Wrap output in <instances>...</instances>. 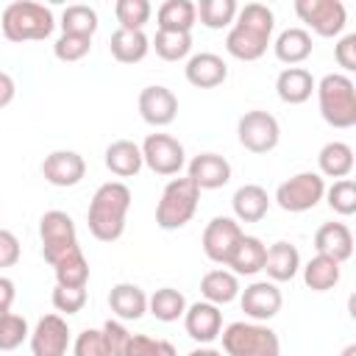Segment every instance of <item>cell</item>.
Masks as SVG:
<instances>
[{
    "label": "cell",
    "instance_id": "9c48e42d",
    "mask_svg": "<svg viewBox=\"0 0 356 356\" xmlns=\"http://www.w3.org/2000/svg\"><path fill=\"white\" fill-rule=\"evenodd\" d=\"M236 136H239V145L256 156L261 153H270L275 150L278 139H281V125L278 120L270 114V111H261V108H253V111H245L236 122Z\"/></svg>",
    "mask_w": 356,
    "mask_h": 356
},
{
    "label": "cell",
    "instance_id": "836d02e7",
    "mask_svg": "<svg viewBox=\"0 0 356 356\" xmlns=\"http://www.w3.org/2000/svg\"><path fill=\"white\" fill-rule=\"evenodd\" d=\"M147 312L161 323H175L186 312V298L172 286H161L147 298Z\"/></svg>",
    "mask_w": 356,
    "mask_h": 356
},
{
    "label": "cell",
    "instance_id": "83f0119b",
    "mask_svg": "<svg viewBox=\"0 0 356 356\" xmlns=\"http://www.w3.org/2000/svg\"><path fill=\"white\" fill-rule=\"evenodd\" d=\"M108 50L120 64H139L150 50V39L145 36V31L117 28L108 39Z\"/></svg>",
    "mask_w": 356,
    "mask_h": 356
},
{
    "label": "cell",
    "instance_id": "5bb4252c",
    "mask_svg": "<svg viewBox=\"0 0 356 356\" xmlns=\"http://www.w3.org/2000/svg\"><path fill=\"white\" fill-rule=\"evenodd\" d=\"M239 303H242V312L253 323H267L281 312L284 298L273 281H253L250 286H245L239 292Z\"/></svg>",
    "mask_w": 356,
    "mask_h": 356
},
{
    "label": "cell",
    "instance_id": "3957f363",
    "mask_svg": "<svg viewBox=\"0 0 356 356\" xmlns=\"http://www.w3.org/2000/svg\"><path fill=\"white\" fill-rule=\"evenodd\" d=\"M56 19L53 11L44 3L33 0H17L3 8L0 31L8 42H42L53 33Z\"/></svg>",
    "mask_w": 356,
    "mask_h": 356
},
{
    "label": "cell",
    "instance_id": "f1b7e54d",
    "mask_svg": "<svg viewBox=\"0 0 356 356\" xmlns=\"http://www.w3.org/2000/svg\"><path fill=\"white\" fill-rule=\"evenodd\" d=\"M264 253H267V245L259 236H248L245 234L225 267H231L234 275H256L264 267Z\"/></svg>",
    "mask_w": 356,
    "mask_h": 356
},
{
    "label": "cell",
    "instance_id": "ab89813d",
    "mask_svg": "<svg viewBox=\"0 0 356 356\" xmlns=\"http://www.w3.org/2000/svg\"><path fill=\"white\" fill-rule=\"evenodd\" d=\"M28 337H31V328H28V320L22 314L8 312L6 317H0V350H14Z\"/></svg>",
    "mask_w": 356,
    "mask_h": 356
},
{
    "label": "cell",
    "instance_id": "ffe728a7",
    "mask_svg": "<svg viewBox=\"0 0 356 356\" xmlns=\"http://www.w3.org/2000/svg\"><path fill=\"white\" fill-rule=\"evenodd\" d=\"M314 250L320 256L334 259L337 264L348 261L353 256V234L345 222H323L314 231Z\"/></svg>",
    "mask_w": 356,
    "mask_h": 356
},
{
    "label": "cell",
    "instance_id": "f907efd6",
    "mask_svg": "<svg viewBox=\"0 0 356 356\" xmlns=\"http://www.w3.org/2000/svg\"><path fill=\"white\" fill-rule=\"evenodd\" d=\"M186 356H222L220 350H214V348H195L192 353H186Z\"/></svg>",
    "mask_w": 356,
    "mask_h": 356
},
{
    "label": "cell",
    "instance_id": "8d00e7d4",
    "mask_svg": "<svg viewBox=\"0 0 356 356\" xmlns=\"http://www.w3.org/2000/svg\"><path fill=\"white\" fill-rule=\"evenodd\" d=\"M97 31V11L92 6L75 3L67 6L61 14V33H78V36H95Z\"/></svg>",
    "mask_w": 356,
    "mask_h": 356
},
{
    "label": "cell",
    "instance_id": "ee69618b",
    "mask_svg": "<svg viewBox=\"0 0 356 356\" xmlns=\"http://www.w3.org/2000/svg\"><path fill=\"white\" fill-rule=\"evenodd\" d=\"M50 300H53L56 312H61V314H78L86 306V289H78V286H56Z\"/></svg>",
    "mask_w": 356,
    "mask_h": 356
},
{
    "label": "cell",
    "instance_id": "d4e9b609",
    "mask_svg": "<svg viewBox=\"0 0 356 356\" xmlns=\"http://www.w3.org/2000/svg\"><path fill=\"white\" fill-rule=\"evenodd\" d=\"M108 306L117 314V320H139L147 312V295L136 284H114L108 292Z\"/></svg>",
    "mask_w": 356,
    "mask_h": 356
},
{
    "label": "cell",
    "instance_id": "1f68e13d",
    "mask_svg": "<svg viewBox=\"0 0 356 356\" xmlns=\"http://www.w3.org/2000/svg\"><path fill=\"white\" fill-rule=\"evenodd\" d=\"M339 275H342L339 264L334 259H328V256H320V253L312 256L303 264V284L312 292H328V289H334L339 284Z\"/></svg>",
    "mask_w": 356,
    "mask_h": 356
},
{
    "label": "cell",
    "instance_id": "d6a6232c",
    "mask_svg": "<svg viewBox=\"0 0 356 356\" xmlns=\"http://www.w3.org/2000/svg\"><path fill=\"white\" fill-rule=\"evenodd\" d=\"M53 273H56V286H78V289H86V284H89V261H86V256H83L81 248H75L67 256H61L53 264Z\"/></svg>",
    "mask_w": 356,
    "mask_h": 356
},
{
    "label": "cell",
    "instance_id": "4316f807",
    "mask_svg": "<svg viewBox=\"0 0 356 356\" xmlns=\"http://www.w3.org/2000/svg\"><path fill=\"white\" fill-rule=\"evenodd\" d=\"M239 278L231 273V270H209L203 278H200V295L206 303H214V306H225L231 300L239 298Z\"/></svg>",
    "mask_w": 356,
    "mask_h": 356
},
{
    "label": "cell",
    "instance_id": "484cf974",
    "mask_svg": "<svg viewBox=\"0 0 356 356\" xmlns=\"http://www.w3.org/2000/svg\"><path fill=\"white\" fill-rule=\"evenodd\" d=\"M106 167H108V172H114L117 178H134L142 167H145V161H142V150H139V145L136 142H131V139H117V142H111L108 147H106Z\"/></svg>",
    "mask_w": 356,
    "mask_h": 356
},
{
    "label": "cell",
    "instance_id": "7a4b0ae2",
    "mask_svg": "<svg viewBox=\"0 0 356 356\" xmlns=\"http://www.w3.org/2000/svg\"><path fill=\"white\" fill-rule=\"evenodd\" d=\"M128 209H131V189L122 181L100 184L86 209L89 234L97 242H117L125 231Z\"/></svg>",
    "mask_w": 356,
    "mask_h": 356
},
{
    "label": "cell",
    "instance_id": "6da1fadb",
    "mask_svg": "<svg viewBox=\"0 0 356 356\" xmlns=\"http://www.w3.org/2000/svg\"><path fill=\"white\" fill-rule=\"evenodd\" d=\"M275 28V17L264 3H248L236 11V19L225 36L228 56L239 61H256L267 53L270 36Z\"/></svg>",
    "mask_w": 356,
    "mask_h": 356
},
{
    "label": "cell",
    "instance_id": "74e56055",
    "mask_svg": "<svg viewBox=\"0 0 356 356\" xmlns=\"http://www.w3.org/2000/svg\"><path fill=\"white\" fill-rule=\"evenodd\" d=\"M150 14H153V6L147 0H117L114 6V17L125 31H142Z\"/></svg>",
    "mask_w": 356,
    "mask_h": 356
},
{
    "label": "cell",
    "instance_id": "52a82bcc",
    "mask_svg": "<svg viewBox=\"0 0 356 356\" xmlns=\"http://www.w3.org/2000/svg\"><path fill=\"white\" fill-rule=\"evenodd\" d=\"M39 239H42V256L44 261L53 267L61 256H67L70 250L81 248L78 245V231H75V222L67 211L61 209H50L42 214L39 220Z\"/></svg>",
    "mask_w": 356,
    "mask_h": 356
},
{
    "label": "cell",
    "instance_id": "b9f144b4",
    "mask_svg": "<svg viewBox=\"0 0 356 356\" xmlns=\"http://www.w3.org/2000/svg\"><path fill=\"white\" fill-rule=\"evenodd\" d=\"M125 356H178L175 345L167 339H153L147 334H131Z\"/></svg>",
    "mask_w": 356,
    "mask_h": 356
},
{
    "label": "cell",
    "instance_id": "30bf717a",
    "mask_svg": "<svg viewBox=\"0 0 356 356\" xmlns=\"http://www.w3.org/2000/svg\"><path fill=\"white\" fill-rule=\"evenodd\" d=\"M295 14L317 36H339L348 22V11L339 0H295Z\"/></svg>",
    "mask_w": 356,
    "mask_h": 356
},
{
    "label": "cell",
    "instance_id": "60d3db41",
    "mask_svg": "<svg viewBox=\"0 0 356 356\" xmlns=\"http://www.w3.org/2000/svg\"><path fill=\"white\" fill-rule=\"evenodd\" d=\"M92 50V36H78V33H61L53 44V56L58 61H81Z\"/></svg>",
    "mask_w": 356,
    "mask_h": 356
},
{
    "label": "cell",
    "instance_id": "2e32d148",
    "mask_svg": "<svg viewBox=\"0 0 356 356\" xmlns=\"http://www.w3.org/2000/svg\"><path fill=\"white\" fill-rule=\"evenodd\" d=\"M42 175H44L47 184L67 189V186H75V184L83 181V175H86V161H83V156L75 153V150H53V153H47L44 161H42Z\"/></svg>",
    "mask_w": 356,
    "mask_h": 356
},
{
    "label": "cell",
    "instance_id": "e0dca14e",
    "mask_svg": "<svg viewBox=\"0 0 356 356\" xmlns=\"http://www.w3.org/2000/svg\"><path fill=\"white\" fill-rule=\"evenodd\" d=\"M184 328L200 345L214 342L220 337V331H222V312H220V306L206 303V300H197V303L186 306V312H184Z\"/></svg>",
    "mask_w": 356,
    "mask_h": 356
},
{
    "label": "cell",
    "instance_id": "c3c4849f",
    "mask_svg": "<svg viewBox=\"0 0 356 356\" xmlns=\"http://www.w3.org/2000/svg\"><path fill=\"white\" fill-rule=\"evenodd\" d=\"M14 281L0 275V317H6L11 312V303H14Z\"/></svg>",
    "mask_w": 356,
    "mask_h": 356
},
{
    "label": "cell",
    "instance_id": "44dd1931",
    "mask_svg": "<svg viewBox=\"0 0 356 356\" xmlns=\"http://www.w3.org/2000/svg\"><path fill=\"white\" fill-rule=\"evenodd\" d=\"M261 270L267 273V278L273 284L292 281L298 275V270H300V253H298V248L292 242H284V239L281 242H273L267 248V253H264V267Z\"/></svg>",
    "mask_w": 356,
    "mask_h": 356
},
{
    "label": "cell",
    "instance_id": "9a60e30c",
    "mask_svg": "<svg viewBox=\"0 0 356 356\" xmlns=\"http://www.w3.org/2000/svg\"><path fill=\"white\" fill-rule=\"evenodd\" d=\"M139 117L153 125V128H164L178 117V97L172 89L156 83V86H145L139 92Z\"/></svg>",
    "mask_w": 356,
    "mask_h": 356
},
{
    "label": "cell",
    "instance_id": "4dcf8cb0",
    "mask_svg": "<svg viewBox=\"0 0 356 356\" xmlns=\"http://www.w3.org/2000/svg\"><path fill=\"white\" fill-rule=\"evenodd\" d=\"M159 31H184L189 33L192 25L197 22V11L192 0H164L156 11Z\"/></svg>",
    "mask_w": 356,
    "mask_h": 356
},
{
    "label": "cell",
    "instance_id": "8992f818",
    "mask_svg": "<svg viewBox=\"0 0 356 356\" xmlns=\"http://www.w3.org/2000/svg\"><path fill=\"white\" fill-rule=\"evenodd\" d=\"M225 356H278L281 342L270 325L236 320L220 331Z\"/></svg>",
    "mask_w": 356,
    "mask_h": 356
},
{
    "label": "cell",
    "instance_id": "7bdbcfd3",
    "mask_svg": "<svg viewBox=\"0 0 356 356\" xmlns=\"http://www.w3.org/2000/svg\"><path fill=\"white\" fill-rule=\"evenodd\" d=\"M72 356H108V345L100 328H86L72 342Z\"/></svg>",
    "mask_w": 356,
    "mask_h": 356
},
{
    "label": "cell",
    "instance_id": "277c9868",
    "mask_svg": "<svg viewBox=\"0 0 356 356\" xmlns=\"http://www.w3.org/2000/svg\"><path fill=\"white\" fill-rule=\"evenodd\" d=\"M320 117L331 128H353L356 125V86L345 72H328L314 83Z\"/></svg>",
    "mask_w": 356,
    "mask_h": 356
},
{
    "label": "cell",
    "instance_id": "cb8c5ba5",
    "mask_svg": "<svg viewBox=\"0 0 356 356\" xmlns=\"http://www.w3.org/2000/svg\"><path fill=\"white\" fill-rule=\"evenodd\" d=\"M273 50H275V58H278V61H284L286 67H298V64H303V61L312 56V50H314L312 33H309L306 28H286V31L278 33Z\"/></svg>",
    "mask_w": 356,
    "mask_h": 356
},
{
    "label": "cell",
    "instance_id": "8fae6325",
    "mask_svg": "<svg viewBox=\"0 0 356 356\" xmlns=\"http://www.w3.org/2000/svg\"><path fill=\"white\" fill-rule=\"evenodd\" d=\"M139 150H142V161L156 175H178L186 164L184 145L170 134H150L139 145Z\"/></svg>",
    "mask_w": 356,
    "mask_h": 356
},
{
    "label": "cell",
    "instance_id": "f6af8a7d",
    "mask_svg": "<svg viewBox=\"0 0 356 356\" xmlns=\"http://www.w3.org/2000/svg\"><path fill=\"white\" fill-rule=\"evenodd\" d=\"M100 331H103V337H106L108 356H125L128 342H131V331L122 325V320H106Z\"/></svg>",
    "mask_w": 356,
    "mask_h": 356
},
{
    "label": "cell",
    "instance_id": "603a6c76",
    "mask_svg": "<svg viewBox=\"0 0 356 356\" xmlns=\"http://www.w3.org/2000/svg\"><path fill=\"white\" fill-rule=\"evenodd\" d=\"M275 92L284 103L289 106H300L312 97L314 92V75L306 67H286L278 72L275 78Z\"/></svg>",
    "mask_w": 356,
    "mask_h": 356
},
{
    "label": "cell",
    "instance_id": "d590c367",
    "mask_svg": "<svg viewBox=\"0 0 356 356\" xmlns=\"http://www.w3.org/2000/svg\"><path fill=\"white\" fill-rule=\"evenodd\" d=\"M150 47L164 61H181L192 50V33H184V31H156Z\"/></svg>",
    "mask_w": 356,
    "mask_h": 356
},
{
    "label": "cell",
    "instance_id": "ba28073f",
    "mask_svg": "<svg viewBox=\"0 0 356 356\" xmlns=\"http://www.w3.org/2000/svg\"><path fill=\"white\" fill-rule=\"evenodd\" d=\"M323 195H325V181L320 172H298L284 184H278L275 203L289 214H300L314 209L323 200Z\"/></svg>",
    "mask_w": 356,
    "mask_h": 356
},
{
    "label": "cell",
    "instance_id": "7dc6e473",
    "mask_svg": "<svg viewBox=\"0 0 356 356\" xmlns=\"http://www.w3.org/2000/svg\"><path fill=\"white\" fill-rule=\"evenodd\" d=\"M19 239L14 236V231L0 228V267H14L19 261Z\"/></svg>",
    "mask_w": 356,
    "mask_h": 356
},
{
    "label": "cell",
    "instance_id": "f35d334b",
    "mask_svg": "<svg viewBox=\"0 0 356 356\" xmlns=\"http://www.w3.org/2000/svg\"><path fill=\"white\" fill-rule=\"evenodd\" d=\"M323 197H328L331 211H337V214H342V217H350V214L356 211V184H353L350 178L334 181V186H328Z\"/></svg>",
    "mask_w": 356,
    "mask_h": 356
},
{
    "label": "cell",
    "instance_id": "e575fe53",
    "mask_svg": "<svg viewBox=\"0 0 356 356\" xmlns=\"http://www.w3.org/2000/svg\"><path fill=\"white\" fill-rule=\"evenodd\" d=\"M195 11H197L200 25H206L209 31H222V28L234 25L239 6H236V0H200L195 6Z\"/></svg>",
    "mask_w": 356,
    "mask_h": 356
},
{
    "label": "cell",
    "instance_id": "5b68a950",
    "mask_svg": "<svg viewBox=\"0 0 356 356\" xmlns=\"http://www.w3.org/2000/svg\"><path fill=\"white\" fill-rule=\"evenodd\" d=\"M197 200H200V189L195 186L192 178H172L156 206V225L161 231H178L184 228L195 211H197Z\"/></svg>",
    "mask_w": 356,
    "mask_h": 356
},
{
    "label": "cell",
    "instance_id": "bcb514c9",
    "mask_svg": "<svg viewBox=\"0 0 356 356\" xmlns=\"http://www.w3.org/2000/svg\"><path fill=\"white\" fill-rule=\"evenodd\" d=\"M334 58H337V64H339L345 72H353V70H356V33H345V36L337 42Z\"/></svg>",
    "mask_w": 356,
    "mask_h": 356
},
{
    "label": "cell",
    "instance_id": "f546056e",
    "mask_svg": "<svg viewBox=\"0 0 356 356\" xmlns=\"http://www.w3.org/2000/svg\"><path fill=\"white\" fill-rule=\"evenodd\" d=\"M317 167H320V175L325 178H348L350 170H353V150L348 142H325L317 153Z\"/></svg>",
    "mask_w": 356,
    "mask_h": 356
},
{
    "label": "cell",
    "instance_id": "7c38bea8",
    "mask_svg": "<svg viewBox=\"0 0 356 356\" xmlns=\"http://www.w3.org/2000/svg\"><path fill=\"white\" fill-rule=\"evenodd\" d=\"M242 236H245V231L234 217H214L203 228V239H200L203 242V253L214 264H228V259L234 256V250H236Z\"/></svg>",
    "mask_w": 356,
    "mask_h": 356
},
{
    "label": "cell",
    "instance_id": "4fadbf2b",
    "mask_svg": "<svg viewBox=\"0 0 356 356\" xmlns=\"http://www.w3.org/2000/svg\"><path fill=\"white\" fill-rule=\"evenodd\" d=\"M31 353L33 356H67L70 350V325L61 314L39 317L36 328L31 331Z\"/></svg>",
    "mask_w": 356,
    "mask_h": 356
},
{
    "label": "cell",
    "instance_id": "7402d4cb",
    "mask_svg": "<svg viewBox=\"0 0 356 356\" xmlns=\"http://www.w3.org/2000/svg\"><path fill=\"white\" fill-rule=\"evenodd\" d=\"M231 206H234V220L236 222H259L270 211V195L259 184H242L234 192Z\"/></svg>",
    "mask_w": 356,
    "mask_h": 356
},
{
    "label": "cell",
    "instance_id": "d6986e66",
    "mask_svg": "<svg viewBox=\"0 0 356 356\" xmlns=\"http://www.w3.org/2000/svg\"><path fill=\"white\" fill-rule=\"evenodd\" d=\"M184 75L197 89H214L228 78V64L217 53H195L186 58Z\"/></svg>",
    "mask_w": 356,
    "mask_h": 356
},
{
    "label": "cell",
    "instance_id": "681fc988",
    "mask_svg": "<svg viewBox=\"0 0 356 356\" xmlns=\"http://www.w3.org/2000/svg\"><path fill=\"white\" fill-rule=\"evenodd\" d=\"M17 95V86H14V78L8 72H0V108H6Z\"/></svg>",
    "mask_w": 356,
    "mask_h": 356
},
{
    "label": "cell",
    "instance_id": "ac0fdd59",
    "mask_svg": "<svg viewBox=\"0 0 356 356\" xmlns=\"http://www.w3.org/2000/svg\"><path fill=\"white\" fill-rule=\"evenodd\" d=\"M186 178H192L200 192L203 189H220L231 181V164L220 153H197L186 164Z\"/></svg>",
    "mask_w": 356,
    "mask_h": 356
}]
</instances>
